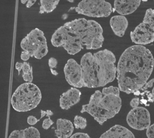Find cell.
Instances as JSON below:
<instances>
[{
	"instance_id": "obj_21",
	"label": "cell",
	"mask_w": 154,
	"mask_h": 138,
	"mask_svg": "<svg viewBox=\"0 0 154 138\" xmlns=\"http://www.w3.org/2000/svg\"><path fill=\"white\" fill-rule=\"evenodd\" d=\"M120 90L119 87L109 86L104 87L102 89V93L103 95H115L119 96Z\"/></svg>"
},
{
	"instance_id": "obj_8",
	"label": "cell",
	"mask_w": 154,
	"mask_h": 138,
	"mask_svg": "<svg viewBox=\"0 0 154 138\" xmlns=\"http://www.w3.org/2000/svg\"><path fill=\"white\" fill-rule=\"evenodd\" d=\"M127 121L130 127L138 130L147 129L150 125V115L147 109L138 106L131 109L127 116Z\"/></svg>"
},
{
	"instance_id": "obj_31",
	"label": "cell",
	"mask_w": 154,
	"mask_h": 138,
	"mask_svg": "<svg viewBox=\"0 0 154 138\" xmlns=\"http://www.w3.org/2000/svg\"><path fill=\"white\" fill-rule=\"evenodd\" d=\"M23 66V63H20V62H17L16 64V68L18 71L19 75L20 74V71L22 70V68Z\"/></svg>"
},
{
	"instance_id": "obj_12",
	"label": "cell",
	"mask_w": 154,
	"mask_h": 138,
	"mask_svg": "<svg viewBox=\"0 0 154 138\" xmlns=\"http://www.w3.org/2000/svg\"><path fill=\"white\" fill-rule=\"evenodd\" d=\"M140 0H116L114 1V10L121 15L133 13L140 4Z\"/></svg>"
},
{
	"instance_id": "obj_24",
	"label": "cell",
	"mask_w": 154,
	"mask_h": 138,
	"mask_svg": "<svg viewBox=\"0 0 154 138\" xmlns=\"http://www.w3.org/2000/svg\"><path fill=\"white\" fill-rule=\"evenodd\" d=\"M146 134L148 138H154V123L147 129Z\"/></svg>"
},
{
	"instance_id": "obj_25",
	"label": "cell",
	"mask_w": 154,
	"mask_h": 138,
	"mask_svg": "<svg viewBox=\"0 0 154 138\" xmlns=\"http://www.w3.org/2000/svg\"><path fill=\"white\" fill-rule=\"evenodd\" d=\"M58 61L54 57H51L48 60V65L50 69H54L57 66Z\"/></svg>"
},
{
	"instance_id": "obj_4",
	"label": "cell",
	"mask_w": 154,
	"mask_h": 138,
	"mask_svg": "<svg viewBox=\"0 0 154 138\" xmlns=\"http://www.w3.org/2000/svg\"><path fill=\"white\" fill-rule=\"evenodd\" d=\"M122 106L120 96L103 95L100 90H96L91 96L89 103L82 106L81 112H87L100 125L114 117L119 112Z\"/></svg>"
},
{
	"instance_id": "obj_27",
	"label": "cell",
	"mask_w": 154,
	"mask_h": 138,
	"mask_svg": "<svg viewBox=\"0 0 154 138\" xmlns=\"http://www.w3.org/2000/svg\"><path fill=\"white\" fill-rule=\"evenodd\" d=\"M40 120V119H37L36 117L33 115H29L27 118V122L30 125H33L36 124Z\"/></svg>"
},
{
	"instance_id": "obj_26",
	"label": "cell",
	"mask_w": 154,
	"mask_h": 138,
	"mask_svg": "<svg viewBox=\"0 0 154 138\" xmlns=\"http://www.w3.org/2000/svg\"><path fill=\"white\" fill-rule=\"evenodd\" d=\"M70 138H91L89 134L84 133H76L72 134Z\"/></svg>"
},
{
	"instance_id": "obj_11",
	"label": "cell",
	"mask_w": 154,
	"mask_h": 138,
	"mask_svg": "<svg viewBox=\"0 0 154 138\" xmlns=\"http://www.w3.org/2000/svg\"><path fill=\"white\" fill-rule=\"evenodd\" d=\"M81 91L75 87H71L63 93L59 100L60 106L63 110H67L80 102Z\"/></svg>"
},
{
	"instance_id": "obj_14",
	"label": "cell",
	"mask_w": 154,
	"mask_h": 138,
	"mask_svg": "<svg viewBox=\"0 0 154 138\" xmlns=\"http://www.w3.org/2000/svg\"><path fill=\"white\" fill-rule=\"evenodd\" d=\"M74 128L70 120L59 118L57 121V129L55 134L57 138H70L73 132Z\"/></svg>"
},
{
	"instance_id": "obj_15",
	"label": "cell",
	"mask_w": 154,
	"mask_h": 138,
	"mask_svg": "<svg viewBox=\"0 0 154 138\" xmlns=\"http://www.w3.org/2000/svg\"><path fill=\"white\" fill-rule=\"evenodd\" d=\"M110 24L112 31L119 37L124 36L128 25V22L125 16L115 15L111 18Z\"/></svg>"
},
{
	"instance_id": "obj_6",
	"label": "cell",
	"mask_w": 154,
	"mask_h": 138,
	"mask_svg": "<svg viewBox=\"0 0 154 138\" xmlns=\"http://www.w3.org/2000/svg\"><path fill=\"white\" fill-rule=\"evenodd\" d=\"M21 48L37 59H41L48 53V47L44 32L38 28L32 30L22 40Z\"/></svg>"
},
{
	"instance_id": "obj_10",
	"label": "cell",
	"mask_w": 154,
	"mask_h": 138,
	"mask_svg": "<svg viewBox=\"0 0 154 138\" xmlns=\"http://www.w3.org/2000/svg\"><path fill=\"white\" fill-rule=\"evenodd\" d=\"M130 37L132 42L143 46L154 41V32L146 24L142 22L131 32Z\"/></svg>"
},
{
	"instance_id": "obj_28",
	"label": "cell",
	"mask_w": 154,
	"mask_h": 138,
	"mask_svg": "<svg viewBox=\"0 0 154 138\" xmlns=\"http://www.w3.org/2000/svg\"><path fill=\"white\" fill-rule=\"evenodd\" d=\"M140 104V99L138 97H135L133 98L132 100L131 101L130 104L131 107L132 108H136V107L139 106Z\"/></svg>"
},
{
	"instance_id": "obj_20",
	"label": "cell",
	"mask_w": 154,
	"mask_h": 138,
	"mask_svg": "<svg viewBox=\"0 0 154 138\" xmlns=\"http://www.w3.org/2000/svg\"><path fill=\"white\" fill-rule=\"evenodd\" d=\"M74 124L76 129L84 130L87 126V121L83 117L80 115H75L74 120Z\"/></svg>"
},
{
	"instance_id": "obj_2",
	"label": "cell",
	"mask_w": 154,
	"mask_h": 138,
	"mask_svg": "<svg viewBox=\"0 0 154 138\" xmlns=\"http://www.w3.org/2000/svg\"><path fill=\"white\" fill-rule=\"evenodd\" d=\"M55 47H63L74 55L82 49L96 50L102 47L104 37L100 23L93 20L79 18L66 23L55 31L51 39Z\"/></svg>"
},
{
	"instance_id": "obj_7",
	"label": "cell",
	"mask_w": 154,
	"mask_h": 138,
	"mask_svg": "<svg viewBox=\"0 0 154 138\" xmlns=\"http://www.w3.org/2000/svg\"><path fill=\"white\" fill-rule=\"evenodd\" d=\"M79 14L94 18L107 17L112 12L110 3L104 0H83L75 8Z\"/></svg>"
},
{
	"instance_id": "obj_13",
	"label": "cell",
	"mask_w": 154,
	"mask_h": 138,
	"mask_svg": "<svg viewBox=\"0 0 154 138\" xmlns=\"http://www.w3.org/2000/svg\"><path fill=\"white\" fill-rule=\"evenodd\" d=\"M100 138H135L134 134L126 127L116 124L103 133Z\"/></svg>"
},
{
	"instance_id": "obj_30",
	"label": "cell",
	"mask_w": 154,
	"mask_h": 138,
	"mask_svg": "<svg viewBox=\"0 0 154 138\" xmlns=\"http://www.w3.org/2000/svg\"><path fill=\"white\" fill-rule=\"evenodd\" d=\"M30 57V55L26 51H22L21 55H20V57H21V59H22V60H24V61H26L28 60Z\"/></svg>"
},
{
	"instance_id": "obj_17",
	"label": "cell",
	"mask_w": 154,
	"mask_h": 138,
	"mask_svg": "<svg viewBox=\"0 0 154 138\" xmlns=\"http://www.w3.org/2000/svg\"><path fill=\"white\" fill-rule=\"evenodd\" d=\"M22 78L26 82L32 83L33 80V69L29 63L25 61L23 62Z\"/></svg>"
},
{
	"instance_id": "obj_1",
	"label": "cell",
	"mask_w": 154,
	"mask_h": 138,
	"mask_svg": "<svg viewBox=\"0 0 154 138\" xmlns=\"http://www.w3.org/2000/svg\"><path fill=\"white\" fill-rule=\"evenodd\" d=\"M154 66L153 55L146 47L136 45L126 49L117 67L120 91L130 94L141 90L150 77Z\"/></svg>"
},
{
	"instance_id": "obj_35",
	"label": "cell",
	"mask_w": 154,
	"mask_h": 138,
	"mask_svg": "<svg viewBox=\"0 0 154 138\" xmlns=\"http://www.w3.org/2000/svg\"><path fill=\"white\" fill-rule=\"evenodd\" d=\"M27 0H21V3L23 4H25L27 2H28Z\"/></svg>"
},
{
	"instance_id": "obj_29",
	"label": "cell",
	"mask_w": 154,
	"mask_h": 138,
	"mask_svg": "<svg viewBox=\"0 0 154 138\" xmlns=\"http://www.w3.org/2000/svg\"><path fill=\"white\" fill-rule=\"evenodd\" d=\"M154 83V78H152L150 79L149 81L147 82L146 83V84L145 85L143 88L141 90H145L146 89H147L148 88H150V87H152L153 85V84Z\"/></svg>"
},
{
	"instance_id": "obj_22",
	"label": "cell",
	"mask_w": 154,
	"mask_h": 138,
	"mask_svg": "<svg viewBox=\"0 0 154 138\" xmlns=\"http://www.w3.org/2000/svg\"><path fill=\"white\" fill-rule=\"evenodd\" d=\"M9 138H26L24 130L13 131L9 136Z\"/></svg>"
},
{
	"instance_id": "obj_18",
	"label": "cell",
	"mask_w": 154,
	"mask_h": 138,
	"mask_svg": "<svg viewBox=\"0 0 154 138\" xmlns=\"http://www.w3.org/2000/svg\"><path fill=\"white\" fill-rule=\"evenodd\" d=\"M142 22L146 24L154 32V9L149 8L146 10Z\"/></svg>"
},
{
	"instance_id": "obj_32",
	"label": "cell",
	"mask_w": 154,
	"mask_h": 138,
	"mask_svg": "<svg viewBox=\"0 0 154 138\" xmlns=\"http://www.w3.org/2000/svg\"><path fill=\"white\" fill-rule=\"evenodd\" d=\"M148 99L149 102L154 103V87L151 93L148 96Z\"/></svg>"
},
{
	"instance_id": "obj_34",
	"label": "cell",
	"mask_w": 154,
	"mask_h": 138,
	"mask_svg": "<svg viewBox=\"0 0 154 138\" xmlns=\"http://www.w3.org/2000/svg\"><path fill=\"white\" fill-rule=\"evenodd\" d=\"M50 70H51V73L53 74L54 75H58V72L56 71V70H54V69H50Z\"/></svg>"
},
{
	"instance_id": "obj_16",
	"label": "cell",
	"mask_w": 154,
	"mask_h": 138,
	"mask_svg": "<svg viewBox=\"0 0 154 138\" xmlns=\"http://www.w3.org/2000/svg\"><path fill=\"white\" fill-rule=\"evenodd\" d=\"M59 2V0H41L39 13L52 12L56 9Z\"/></svg>"
},
{
	"instance_id": "obj_5",
	"label": "cell",
	"mask_w": 154,
	"mask_h": 138,
	"mask_svg": "<svg viewBox=\"0 0 154 138\" xmlns=\"http://www.w3.org/2000/svg\"><path fill=\"white\" fill-rule=\"evenodd\" d=\"M42 99L38 87L32 83L26 82L19 86L12 95L11 104L15 111L26 112L37 107Z\"/></svg>"
},
{
	"instance_id": "obj_9",
	"label": "cell",
	"mask_w": 154,
	"mask_h": 138,
	"mask_svg": "<svg viewBox=\"0 0 154 138\" xmlns=\"http://www.w3.org/2000/svg\"><path fill=\"white\" fill-rule=\"evenodd\" d=\"M64 72L66 79L70 85L75 88L84 87L82 69L74 59L67 60L64 68Z\"/></svg>"
},
{
	"instance_id": "obj_23",
	"label": "cell",
	"mask_w": 154,
	"mask_h": 138,
	"mask_svg": "<svg viewBox=\"0 0 154 138\" xmlns=\"http://www.w3.org/2000/svg\"><path fill=\"white\" fill-rule=\"evenodd\" d=\"M54 124V122L50 119V117L45 119L43 121L42 127L45 130H48L49 129L51 125H53Z\"/></svg>"
},
{
	"instance_id": "obj_19",
	"label": "cell",
	"mask_w": 154,
	"mask_h": 138,
	"mask_svg": "<svg viewBox=\"0 0 154 138\" xmlns=\"http://www.w3.org/2000/svg\"><path fill=\"white\" fill-rule=\"evenodd\" d=\"M26 138H40V134L37 129L34 127H29L24 129Z\"/></svg>"
},
{
	"instance_id": "obj_3",
	"label": "cell",
	"mask_w": 154,
	"mask_h": 138,
	"mask_svg": "<svg viewBox=\"0 0 154 138\" xmlns=\"http://www.w3.org/2000/svg\"><path fill=\"white\" fill-rule=\"evenodd\" d=\"M116 61L114 54L108 49L94 54H85L80 64L83 70L84 87H101L112 82L117 74Z\"/></svg>"
},
{
	"instance_id": "obj_33",
	"label": "cell",
	"mask_w": 154,
	"mask_h": 138,
	"mask_svg": "<svg viewBox=\"0 0 154 138\" xmlns=\"http://www.w3.org/2000/svg\"><path fill=\"white\" fill-rule=\"evenodd\" d=\"M36 2V0H29V1H28L26 6L27 8H30L32 5H34V4Z\"/></svg>"
}]
</instances>
